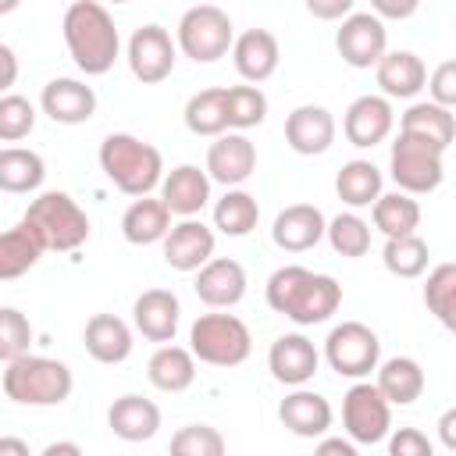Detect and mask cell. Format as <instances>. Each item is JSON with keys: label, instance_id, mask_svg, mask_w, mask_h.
Returning <instances> with one entry per match:
<instances>
[{"label": "cell", "instance_id": "cell-36", "mask_svg": "<svg viewBox=\"0 0 456 456\" xmlns=\"http://www.w3.org/2000/svg\"><path fill=\"white\" fill-rule=\"evenodd\" d=\"M185 128L192 135H207V139H217L228 132V118H224V86H214V89H200L189 96L185 110Z\"/></svg>", "mask_w": 456, "mask_h": 456}, {"label": "cell", "instance_id": "cell-10", "mask_svg": "<svg viewBox=\"0 0 456 456\" xmlns=\"http://www.w3.org/2000/svg\"><path fill=\"white\" fill-rule=\"evenodd\" d=\"M342 428L353 445L385 442L392 431V406L374 388V381H353L342 395Z\"/></svg>", "mask_w": 456, "mask_h": 456}, {"label": "cell", "instance_id": "cell-4", "mask_svg": "<svg viewBox=\"0 0 456 456\" xmlns=\"http://www.w3.org/2000/svg\"><path fill=\"white\" fill-rule=\"evenodd\" d=\"M21 224L32 232V239L46 249H57V253H71L78 249L86 239H89V217L86 210L68 196V192H39L25 214H21Z\"/></svg>", "mask_w": 456, "mask_h": 456}, {"label": "cell", "instance_id": "cell-40", "mask_svg": "<svg viewBox=\"0 0 456 456\" xmlns=\"http://www.w3.org/2000/svg\"><path fill=\"white\" fill-rule=\"evenodd\" d=\"M424 306L438 317L442 328H452L456 324V264H438L428 271V281H424Z\"/></svg>", "mask_w": 456, "mask_h": 456}, {"label": "cell", "instance_id": "cell-29", "mask_svg": "<svg viewBox=\"0 0 456 456\" xmlns=\"http://www.w3.org/2000/svg\"><path fill=\"white\" fill-rule=\"evenodd\" d=\"M167 232H171V210L160 203V196L132 200L128 210L121 214V235H125V242H132V246L164 242Z\"/></svg>", "mask_w": 456, "mask_h": 456}, {"label": "cell", "instance_id": "cell-6", "mask_svg": "<svg viewBox=\"0 0 456 456\" xmlns=\"http://www.w3.org/2000/svg\"><path fill=\"white\" fill-rule=\"evenodd\" d=\"M192 360L210 363V367H239L253 353V335L242 317L235 314H200L189 328V346Z\"/></svg>", "mask_w": 456, "mask_h": 456}, {"label": "cell", "instance_id": "cell-50", "mask_svg": "<svg viewBox=\"0 0 456 456\" xmlns=\"http://www.w3.org/2000/svg\"><path fill=\"white\" fill-rule=\"evenodd\" d=\"M314 456H360L356 445L349 438H338V435H324L314 449Z\"/></svg>", "mask_w": 456, "mask_h": 456}, {"label": "cell", "instance_id": "cell-7", "mask_svg": "<svg viewBox=\"0 0 456 456\" xmlns=\"http://www.w3.org/2000/svg\"><path fill=\"white\" fill-rule=\"evenodd\" d=\"M232 43H235V25L228 11H221L217 4H196L178 18L175 46L196 64L221 61L232 50Z\"/></svg>", "mask_w": 456, "mask_h": 456}, {"label": "cell", "instance_id": "cell-32", "mask_svg": "<svg viewBox=\"0 0 456 456\" xmlns=\"http://www.w3.org/2000/svg\"><path fill=\"white\" fill-rule=\"evenodd\" d=\"M46 164L28 146H0V192L28 196L43 185Z\"/></svg>", "mask_w": 456, "mask_h": 456}, {"label": "cell", "instance_id": "cell-43", "mask_svg": "<svg viewBox=\"0 0 456 456\" xmlns=\"http://www.w3.org/2000/svg\"><path fill=\"white\" fill-rule=\"evenodd\" d=\"M36 128V107L32 100L7 93L0 96V142H21Z\"/></svg>", "mask_w": 456, "mask_h": 456}, {"label": "cell", "instance_id": "cell-48", "mask_svg": "<svg viewBox=\"0 0 456 456\" xmlns=\"http://www.w3.org/2000/svg\"><path fill=\"white\" fill-rule=\"evenodd\" d=\"M417 11V0H370V14L378 21L385 18H410Z\"/></svg>", "mask_w": 456, "mask_h": 456}, {"label": "cell", "instance_id": "cell-47", "mask_svg": "<svg viewBox=\"0 0 456 456\" xmlns=\"http://www.w3.org/2000/svg\"><path fill=\"white\" fill-rule=\"evenodd\" d=\"M306 11H310L314 18H321V21H342V18H349L356 7H353V0H306Z\"/></svg>", "mask_w": 456, "mask_h": 456}, {"label": "cell", "instance_id": "cell-35", "mask_svg": "<svg viewBox=\"0 0 456 456\" xmlns=\"http://www.w3.org/2000/svg\"><path fill=\"white\" fill-rule=\"evenodd\" d=\"M256 221H260V203L246 189H224V196L214 203V228L228 239L249 235Z\"/></svg>", "mask_w": 456, "mask_h": 456}, {"label": "cell", "instance_id": "cell-13", "mask_svg": "<svg viewBox=\"0 0 456 456\" xmlns=\"http://www.w3.org/2000/svg\"><path fill=\"white\" fill-rule=\"evenodd\" d=\"M317 367H321V353L303 331L278 335L267 349V370L285 388H306V381H314Z\"/></svg>", "mask_w": 456, "mask_h": 456}, {"label": "cell", "instance_id": "cell-18", "mask_svg": "<svg viewBox=\"0 0 456 456\" xmlns=\"http://www.w3.org/2000/svg\"><path fill=\"white\" fill-rule=\"evenodd\" d=\"M246 267L232 256H210L192 281V292L200 296V303H207L210 310H232L235 303H242L246 296Z\"/></svg>", "mask_w": 456, "mask_h": 456}, {"label": "cell", "instance_id": "cell-1", "mask_svg": "<svg viewBox=\"0 0 456 456\" xmlns=\"http://www.w3.org/2000/svg\"><path fill=\"white\" fill-rule=\"evenodd\" d=\"M267 306L281 317H289L299 328L324 324L342 306V285L331 274L310 271L303 264H285L267 278Z\"/></svg>", "mask_w": 456, "mask_h": 456}, {"label": "cell", "instance_id": "cell-19", "mask_svg": "<svg viewBox=\"0 0 456 456\" xmlns=\"http://www.w3.org/2000/svg\"><path fill=\"white\" fill-rule=\"evenodd\" d=\"M278 61H281V46L278 36L267 28H246L232 43V64L246 86L267 82L278 71Z\"/></svg>", "mask_w": 456, "mask_h": 456}, {"label": "cell", "instance_id": "cell-8", "mask_svg": "<svg viewBox=\"0 0 456 456\" xmlns=\"http://www.w3.org/2000/svg\"><path fill=\"white\" fill-rule=\"evenodd\" d=\"M324 360L338 378L367 381L381 363V338L363 321H342L324 338Z\"/></svg>", "mask_w": 456, "mask_h": 456}, {"label": "cell", "instance_id": "cell-25", "mask_svg": "<svg viewBox=\"0 0 456 456\" xmlns=\"http://www.w3.org/2000/svg\"><path fill=\"white\" fill-rule=\"evenodd\" d=\"M107 428L121 442H150L160 431V406L139 392H125L107 410Z\"/></svg>", "mask_w": 456, "mask_h": 456}, {"label": "cell", "instance_id": "cell-9", "mask_svg": "<svg viewBox=\"0 0 456 456\" xmlns=\"http://www.w3.org/2000/svg\"><path fill=\"white\" fill-rule=\"evenodd\" d=\"M388 171H392V182L399 185V192H406V196L435 192L445 178V150L399 132L392 142V153H388Z\"/></svg>", "mask_w": 456, "mask_h": 456}, {"label": "cell", "instance_id": "cell-23", "mask_svg": "<svg viewBox=\"0 0 456 456\" xmlns=\"http://www.w3.org/2000/svg\"><path fill=\"white\" fill-rule=\"evenodd\" d=\"M160 203L171 217H196L210 203V178L200 164H178L160 178Z\"/></svg>", "mask_w": 456, "mask_h": 456}, {"label": "cell", "instance_id": "cell-3", "mask_svg": "<svg viewBox=\"0 0 456 456\" xmlns=\"http://www.w3.org/2000/svg\"><path fill=\"white\" fill-rule=\"evenodd\" d=\"M100 171L107 175V182L125 192V196H150L160 178H164V157L153 142L132 135V132H110L103 142H100Z\"/></svg>", "mask_w": 456, "mask_h": 456}, {"label": "cell", "instance_id": "cell-15", "mask_svg": "<svg viewBox=\"0 0 456 456\" xmlns=\"http://www.w3.org/2000/svg\"><path fill=\"white\" fill-rule=\"evenodd\" d=\"M395 128V110L385 96H356L349 107H346V118H342V135L349 146L356 150H374L378 142H385Z\"/></svg>", "mask_w": 456, "mask_h": 456}, {"label": "cell", "instance_id": "cell-41", "mask_svg": "<svg viewBox=\"0 0 456 456\" xmlns=\"http://www.w3.org/2000/svg\"><path fill=\"white\" fill-rule=\"evenodd\" d=\"M324 239L338 256H363L370 249V224L356 210H346L324 224Z\"/></svg>", "mask_w": 456, "mask_h": 456}, {"label": "cell", "instance_id": "cell-51", "mask_svg": "<svg viewBox=\"0 0 456 456\" xmlns=\"http://www.w3.org/2000/svg\"><path fill=\"white\" fill-rule=\"evenodd\" d=\"M438 435H442V445H445V449H456V410H445V413H442Z\"/></svg>", "mask_w": 456, "mask_h": 456}, {"label": "cell", "instance_id": "cell-45", "mask_svg": "<svg viewBox=\"0 0 456 456\" xmlns=\"http://www.w3.org/2000/svg\"><path fill=\"white\" fill-rule=\"evenodd\" d=\"M424 89H428V96H431L435 107L452 110V107H456V61H442V64L428 75Z\"/></svg>", "mask_w": 456, "mask_h": 456}, {"label": "cell", "instance_id": "cell-2", "mask_svg": "<svg viewBox=\"0 0 456 456\" xmlns=\"http://www.w3.org/2000/svg\"><path fill=\"white\" fill-rule=\"evenodd\" d=\"M64 46L82 75H107L121 53V36L110 11L96 0H75L61 21Z\"/></svg>", "mask_w": 456, "mask_h": 456}, {"label": "cell", "instance_id": "cell-5", "mask_svg": "<svg viewBox=\"0 0 456 456\" xmlns=\"http://www.w3.org/2000/svg\"><path fill=\"white\" fill-rule=\"evenodd\" d=\"M0 385H4V395L18 406H61L75 388V374L68 363L53 356L25 353L14 363H7Z\"/></svg>", "mask_w": 456, "mask_h": 456}, {"label": "cell", "instance_id": "cell-46", "mask_svg": "<svg viewBox=\"0 0 456 456\" xmlns=\"http://www.w3.org/2000/svg\"><path fill=\"white\" fill-rule=\"evenodd\" d=\"M388 456H435V442L420 428H392Z\"/></svg>", "mask_w": 456, "mask_h": 456}, {"label": "cell", "instance_id": "cell-17", "mask_svg": "<svg viewBox=\"0 0 456 456\" xmlns=\"http://www.w3.org/2000/svg\"><path fill=\"white\" fill-rule=\"evenodd\" d=\"M164 264L182 271V274H196L210 256H214V246H217V235L210 224L196 221V217H182L178 224H171V232L164 235Z\"/></svg>", "mask_w": 456, "mask_h": 456}, {"label": "cell", "instance_id": "cell-12", "mask_svg": "<svg viewBox=\"0 0 456 456\" xmlns=\"http://www.w3.org/2000/svg\"><path fill=\"white\" fill-rule=\"evenodd\" d=\"M125 61H128V71L142 82V86H157L164 82L171 71H175V61H178V46L171 39V32L164 25H139L128 39V50H125Z\"/></svg>", "mask_w": 456, "mask_h": 456}, {"label": "cell", "instance_id": "cell-52", "mask_svg": "<svg viewBox=\"0 0 456 456\" xmlns=\"http://www.w3.org/2000/svg\"><path fill=\"white\" fill-rule=\"evenodd\" d=\"M0 456H32V449L18 435H0Z\"/></svg>", "mask_w": 456, "mask_h": 456}, {"label": "cell", "instance_id": "cell-39", "mask_svg": "<svg viewBox=\"0 0 456 456\" xmlns=\"http://www.w3.org/2000/svg\"><path fill=\"white\" fill-rule=\"evenodd\" d=\"M428 260H431V249L420 235H403V239H385V249H381V264L388 274L395 278H420L428 271Z\"/></svg>", "mask_w": 456, "mask_h": 456}, {"label": "cell", "instance_id": "cell-33", "mask_svg": "<svg viewBox=\"0 0 456 456\" xmlns=\"http://www.w3.org/2000/svg\"><path fill=\"white\" fill-rule=\"evenodd\" d=\"M381 185H385L381 167H378L374 160H363V157L346 160V164L338 167V175H335V192H338V200H342L346 207H353V210L370 207V203L381 196Z\"/></svg>", "mask_w": 456, "mask_h": 456}, {"label": "cell", "instance_id": "cell-34", "mask_svg": "<svg viewBox=\"0 0 456 456\" xmlns=\"http://www.w3.org/2000/svg\"><path fill=\"white\" fill-rule=\"evenodd\" d=\"M370 217H374V228L385 235V239H403V235H417V224H420V203L406 192H381L374 203H370Z\"/></svg>", "mask_w": 456, "mask_h": 456}, {"label": "cell", "instance_id": "cell-28", "mask_svg": "<svg viewBox=\"0 0 456 456\" xmlns=\"http://www.w3.org/2000/svg\"><path fill=\"white\" fill-rule=\"evenodd\" d=\"M374 388L385 395L388 406H410L424 395V367L413 356H388L374 370Z\"/></svg>", "mask_w": 456, "mask_h": 456}, {"label": "cell", "instance_id": "cell-27", "mask_svg": "<svg viewBox=\"0 0 456 456\" xmlns=\"http://www.w3.org/2000/svg\"><path fill=\"white\" fill-rule=\"evenodd\" d=\"M82 342H86V353L96 360V363H125L132 356V328L118 317V314H93L86 321V331H82Z\"/></svg>", "mask_w": 456, "mask_h": 456}, {"label": "cell", "instance_id": "cell-22", "mask_svg": "<svg viewBox=\"0 0 456 456\" xmlns=\"http://www.w3.org/2000/svg\"><path fill=\"white\" fill-rule=\"evenodd\" d=\"M278 420L296 438H324L328 428H331V420H335V410H331V403L321 392H314V388H292L278 403Z\"/></svg>", "mask_w": 456, "mask_h": 456}, {"label": "cell", "instance_id": "cell-14", "mask_svg": "<svg viewBox=\"0 0 456 456\" xmlns=\"http://www.w3.org/2000/svg\"><path fill=\"white\" fill-rule=\"evenodd\" d=\"M207 178L224 185V189H239L253 171H256V146L246 132H224L207 146Z\"/></svg>", "mask_w": 456, "mask_h": 456}, {"label": "cell", "instance_id": "cell-20", "mask_svg": "<svg viewBox=\"0 0 456 456\" xmlns=\"http://www.w3.org/2000/svg\"><path fill=\"white\" fill-rule=\"evenodd\" d=\"M178 321H182V303L171 289H146L132 303V324L150 342H160V346L175 342Z\"/></svg>", "mask_w": 456, "mask_h": 456}, {"label": "cell", "instance_id": "cell-21", "mask_svg": "<svg viewBox=\"0 0 456 456\" xmlns=\"http://www.w3.org/2000/svg\"><path fill=\"white\" fill-rule=\"evenodd\" d=\"M39 107L57 125H86L96 114V93L82 78H50L39 93Z\"/></svg>", "mask_w": 456, "mask_h": 456}, {"label": "cell", "instance_id": "cell-44", "mask_svg": "<svg viewBox=\"0 0 456 456\" xmlns=\"http://www.w3.org/2000/svg\"><path fill=\"white\" fill-rule=\"evenodd\" d=\"M32 346V324L18 306H0V363H14Z\"/></svg>", "mask_w": 456, "mask_h": 456}, {"label": "cell", "instance_id": "cell-49", "mask_svg": "<svg viewBox=\"0 0 456 456\" xmlns=\"http://www.w3.org/2000/svg\"><path fill=\"white\" fill-rule=\"evenodd\" d=\"M18 53L7 46V43H0V96H7L11 93V86L18 82Z\"/></svg>", "mask_w": 456, "mask_h": 456}, {"label": "cell", "instance_id": "cell-42", "mask_svg": "<svg viewBox=\"0 0 456 456\" xmlns=\"http://www.w3.org/2000/svg\"><path fill=\"white\" fill-rule=\"evenodd\" d=\"M224 435L214 424H185L171 435L167 456H224Z\"/></svg>", "mask_w": 456, "mask_h": 456}, {"label": "cell", "instance_id": "cell-11", "mask_svg": "<svg viewBox=\"0 0 456 456\" xmlns=\"http://www.w3.org/2000/svg\"><path fill=\"white\" fill-rule=\"evenodd\" d=\"M335 50L349 68H378V61L388 53V28L370 11H353L335 28Z\"/></svg>", "mask_w": 456, "mask_h": 456}, {"label": "cell", "instance_id": "cell-16", "mask_svg": "<svg viewBox=\"0 0 456 456\" xmlns=\"http://www.w3.org/2000/svg\"><path fill=\"white\" fill-rule=\"evenodd\" d=\"M335 135H338L335 114L328 107H321V103H299L285 118V142L299 157H321V153H328L331 142H335Z\"/></svg>", "mask_w": 456, "mask_h": 456}, {"label": "cell", "instance_id": "cell-38", "mask_svg": "<svg viewBox=\"0 0 456 456\" xmlns=\"http://www.w3.org/2000/svg\"><path fill=\"white\" fill-rule=\"evenodd\" d=\"M224 118L228 132H246L264 125L267 118V96L260 86H224Z\"/></svg>", "mask_w": 456, "mask_h": 456}, {"label": "cell", "instance_id": "cell-37", "mask_svg": "<svg viewBox=\"0 0 456 456\" xmlns=\"http://www.w3.org/2000/svg\"><path fill=\"white\" fill-rule=\"evenodd\" d=\"M43 256V246L32 239V232L18 221L14 228L0 232V281H14L28 274Z\"/></svg>", "mask_w": 456, "mask_h": 456}, {"label": "cell", "instance_id": "cell-31", "mask_svg": "<svg viewBox=\"0 0 456 456\" xmlns=\"http://www.w3.org/2000/svg\"><path fill=\"white\" fill-rule=\"evenodd\" d=\"M146 378L157 392H171V395L185 392L196 381V360L185 346H175V342L157 346V353L146 363Z\"/></svg>", "mask_w": 456, "mask_h": 456}, {"label": "cell", "instance_id": "cell-30", "mask_svg": "<svg viewBox=\"0 0 456 456\" xmlns=\"http://www.w3.org/2000/svg\"><path fill=\"white\" fill-rule=\"evenodd\" d=\"M399 132L413 135V139H424V142H431L438 150H449L452 139H456V118H452V110L435 107L431 100H420V103H410L403 110Z\"/></svg>", "mask_w": 456, "mask_h": 456}, {"label": "cell", "instance_id": "cell-26", "mask_svg": "<svg viewBox=\"0 0 456 456\" xmlns=\"http://www.w3.org/2000/svg\"><path fill=\"white\" fill-rule=\"evenodd\" d=\"M374 78H378L381 96L388 103L392 100H413L424 89V82H428V68H424V61L413 50H388L378 61Z\"/></svg>", "mask_w": 456, "mask_h": 456}, {"label": "cell", "instance_id": "cell-24", "mask_svg": "<svg viewBox=\"0 0 456 456\" xmlns=\"http://www.w3.org/2000/svg\"><path fill=\"white\" fill-rule=\"evenodd\" d=\"M324 224H328V217L321 214V207L292 203V207L278 210V217L271 224V239L285 253H306L324 239Z\"/></svg>", "mask_w": 456, "mask_h": 456}, {"label": "cell", "instance_id": "cell-53", "mask_svg": "<svg viewBox=\"0 0 456 456\" xmlns=\"http://www.w3.org/2000/svg\"><path fill=\"white\" fill-rule=\"evenodd\" d=\"M39 456H86V452H82L78 442H71V438H57V442H50Z\"/></svg>", "mask_w": 456, "mask_h": 456}]
</instances>
